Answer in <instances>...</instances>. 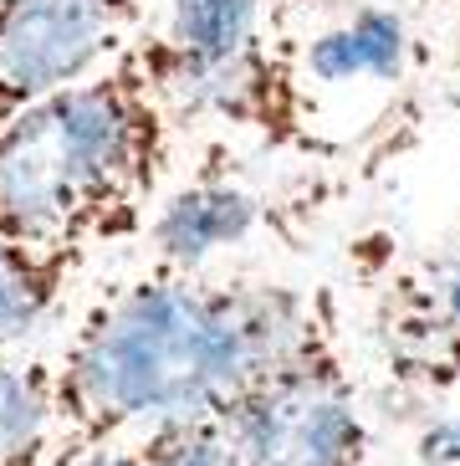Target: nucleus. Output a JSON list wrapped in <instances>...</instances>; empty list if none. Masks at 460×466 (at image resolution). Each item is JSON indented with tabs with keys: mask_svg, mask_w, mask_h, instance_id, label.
Returning <instances> with one entry per match:
<instances>
[{
	"mask_svg": "<svg viewBox=\"0 0 460 466\" xmlns=\"http://www.w3.org/2000/svg\"><path fill=\"white\" fill-rule=\"evenodd\" d=\"M144 0H0V124L103 72L144 36Z\"/></svg>",
	"mask_w": 460,
	"mask_h": 466,
	"instance_id": "nucleus-5",
	"label": "nucleus"
},
{
	"mask_svg": "<svg viewBox=\"0 0 460 466\" xmlns=\"http://www.w3.org/2000/svg\"><path fill=\"white\" fill-rule=\"evenodd\" d=\"M87 261H93L87 247L0 236V354H21L62 313Z\"/></svg>",
	"mask_w": 460,
	"mask_h": 466,
	"instance_id": "nucleus-8",
	"label": "nucleus"
},
{
	"mask_svg": "<svg viewBox=\"0 0 460 466\" xmlns=\"http://www.w3.org/2000/svg\"><path fill=\"white\" fill-rule=\"evenodd\" d=\"M56 370L52 359L0 354V466H52Z\"/></svg>",
	"mask_w": 460,
	"mask_h": 466,
	"instance_id": "nucleus-10",
	"label": "nucleus"
},
{
	"mask_svg": "<svg viewBox=\"0 0 460 466\" xmlns=\"http://www.w3.org/2000/svg\"><path fill=\"white\" fill-rule=\"evenodd\" d=\"M134 52L149 67V83L164 97V108L175 113V124L215 118V124L241 128L282 154H317L323 159L338 149L317 128V97L302 77L297 36L251 42L235 52H179L159 31H144Z\"/></svg>",
	"mask_w": 460,
	"mask_h": 466,
	"instance_id": "nucleus-3",
	"label": "nucleus"
},
{
	"mask_svg": "<svg viewBox=\"0 0 460 466\" xmlns=\"http://www.w3.org/2000/svg\"><path fill=\"white\" fill-rule=\"evenodd\" d=\"M297 62L312 87L399 83L409 67V15L399 5L364 0L343 21L297 42Z\"/></svg>",
	"mask_w": 460,
	"mask_h": 466,
	"instance_id": "nucleus-7",
	"label": "nucleus"
},
{
	"mask_svg": "<svg viewBox=\"0 0 460 466\" xmlns=\"http://www.w3.org/2000/svg\"><path fill=\"white\" fill-rule=\"evenodd\" d=\"M261 216H266V200L251 185H241L225 169H200L190 185L159 195L144 236H149L159 267L210 272L215 257L245 247L261 231Z\"/></svg>",
	"mask_w": 460,
	"mask_h": 466,
	"instance_id": "nucleus-6",
	"label": "nucleus"
},
{
	"mask_svg": "<svg viewBox=\"0 0 460 466\" xmlns=\"http://www.w3.org/2000/svg\"><path fill=\"white\" fill-rule=\"evenodd\" d=\"M430 302L440 313V323L460 339V257H445L430 267Z\"/></svg>",
	"mask_w": 460,
	"mask_h": 466,
	"instance_id": "nucleus-13",
	"label": "nucleus"
},
{
	"mask_svg": "<svg viewBox=\"0 0 460 466\" xmlns=\"http://www.w3.org/2000/svg\"><path fill=\"white\" fill-rule=\"evenodd\" d=\"M420 466H460V415H430L415 436Z\"/></svg>",
	"mask_w": 460,
	"mask_h": 466,
	"instance_id": "nucleus-12",
	"label": "nucleus"
},
{
	"mask_svg": "<svg viewBox=\"0 0 460 466\" xmlns=\"http://www.w3.org/2000/svg\"><path fill=\"white\" fill-rule=\"evenodd\" d=\"M323 0H159V36L179 52H235L251 42H286Z\"/></svg>",
	"mask_w": 460,
	"mask_h": 466,
	"instance_id": "nucleus-9",
	"label": "nucleus"
},
{
	"mask_svg": "<svg viewBox=\"0 0 460 466\" xmlns=\"http://www.w3.org/2000/svg\"><path fill=\"white\" fill-rule=\"evenodd\" d=\"M409 5H420V11H450V5H460V0H409Z\"/></svg>",
	"mask_w": 460,
	"mask_h": 466,
	"instance_id": "nucleus-14",
	"label": "nucleus"
},
{
	"mask_svg": "<svg viewBox=\"0 0 460 466\" xmlns=\"http://www.w3.org/2000/svg\"><path fill=\"white\" fill-rule=\"evenodd\" d=\"M251 466H368L374 436L338 339L220 410Z\"/></svg>",
	"mask_w": 460,
	"mask_h": 466,
	"instance_id": "nucleus-4",
	"label": "nucleus"
},
{
	"mask_svg": "<svg viewBox=\"0 0 460 466\" xmlns=\"http://www.w3.org/2000/svg\"><path fill=\"white\" fill-rule=\"evenodd\" d=\"M138 441L154 456V466H251L225 415L169 420L154 431H138Z\"/></svg>",
	"mask_w": 460,
	"mask_h": 466,
	"instance_id": "nucleus-11",
	"label": "nucleus"
},
{
	"mask_svg": "<svg viewBox=\"0 0 460 466\" xmlns=\"http://www.w3.org/2000/svg\"><path fill=\"white\" fill-rule=\"evenodd\" d=\"M333 339L327 292L154 267L103 292L52 359V466H82L154 425L220 415Z\"/></svg>",
	"mask_w": 460,
	"mask_h": 466,
	"instance_id": "nucleus-1",
	"label": "nucleus"
},
{
	"mask_svg": "<svg viewBox=\"0 0 460 466\" xmlns=\"http://www.w3.org/2000/svg\"><path fill=\"white\" fill-rule=\"evenodd\" d=\"M175 165V113L138 52L46 93L0 124V236L113 247L134 241Z\"/></svg>",
	"mask_w": 460,
	"mask_h": 466,
	"instance_id": "nucleus-2",
	"label": "nucleus"
}]
</instances>
